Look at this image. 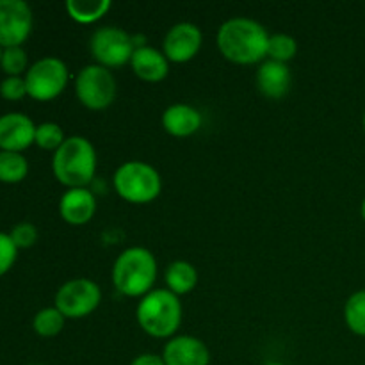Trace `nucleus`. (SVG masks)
Returning a JSON list of instances; mask_svg holds the SVG:
<instances>
[{"mask_svg":"<svg viewBox=\"0 0 365 365\" xmlns=\"http://www.w3.org/2000/svg\"><path fill=\"white\" fill-rule=\"evenodd\" d=\"M221 56L235 64H255L267 57L269 34L252 18H230L217 31Z\"/></svg>","mask_w":365,"mask_h":365,"instance_id":"obj_1","label":"nucleus"},{"mask_svg":"<svg viewBox=\"0 0 365 365\" xmlns=\"http://www.w3.org/2000/svg\"><path fill=\"white\" fill-rule=\"evenodd\" d=\"M53 177L68 189L86 187L96 171V150L89 139L71 135L53 152Z\"/></svg>","mask_w":365,"mask_h":365,"instance_id":"obj_2","label":"nucleus"},{"mask_svg":"<svg viewBox=\"0 0 365 365\" xmlns=\"http://www.w3.org/2000/svg\"><path fill=\"white\" fill-rule=\"evenodd\" d=\"M157 280V260L150 250L132 246L121 252L113 266V284L121 294L141 298L153 291Z\"/></svg>","mask_w":365,"mask_h":365,"instance_id":"obj_3","label":"nucleus"},{"mask_svg":"<svg viewBox=\"0 0 365 365\" xmlns=\"http://www.w3.org/2000/svg\"><path fill=\"white\" fill-rule=\"evenodd\" d=\"M139 327L155 339H170L180 328L182 303L168 289H153L143 296L135 309Z\"/></svg>","mask_w":365,"mask_h":365,"instance_id":"obj_4","label":"nucleus"},{"mask_svg":"<svg viewBox=\"0 0 365 365\" xmlns=\"http://www.w3.org/2000/svg\"><path fill=\"white\" fill-rule=\"evenodd\" d=\"M113 185L125 202L146 205L159 198L163 191V178L152 164L128 160L114 171Z\"/></svg>","mask_w":365,"mask_h":365,"instance_id":"obj_5","label":"nucleus"},{"mask_svg":"<svg viewBox=\"0 0 365 365\" xmlns=\"http://www.w3.org/2000/svg\"><path fill=\"white\" fill-rule=\"evenodd\" d=\"M68 66L59 57H41L31 64L25 73V84H27V95L38 102H50L57 98L66 89Z\"/></svg>","mask_w":365,"mask_h":365,"instance_id":"obj_6","label":"nucleus"},{"mask_svg":"<svg viewBox=\"0 0 365 365\" xmlns=\"http://www.w3.org/2000/svg\"><path fill=\"white\" fill-rule=\"evenodd\" d=\"M75 95L91 110H103L116 98V78L109 68L88 64L75 77Z\"/></svg>","mask_w":365,"mask_h":365,"instance_id":"obj_7","label":"nucleus"},{"mask_svg":"<svg viewBox=\"0 0 365 365\" xmlns=\"http://www.w3.org/2000/svg\"><path fill=\"white\" fill-rule=\"evenodd\" d=\"M135 46L134 38L120 27H100L89 39V50L96 64L103 68H120L130 63Z\"/></svg>","mask_w":365,"mask_h":365,"instance_id":"obj_8","label":"nucleus"},{"mask_svg":"<svg viewBox=\"0 0 365 365\" xmlns=\"http://www.w3.org/2000/svg\"><path fill=\"white\" fill-rule=\"evenodd\" d=\"M102 302V291L89 278L66 282L56 292V309L66 319H82L95 312Z\"/></svg>","mask_w":365,"mask_h":365,"instance_id":"obj_9","label":"nucleus"},{"mask_svg":"<svg viewBox=\"0 0 365 365\" xmlns=\"http://www.w3.org/2000/svg\"><path fill=\"white\" fill-rule=\"evenodd\" d=\"M32 18L31 6L24 0H0V46H21L31 36Z\"/></svg>","mask_w":365,"mask_h":365,"instance_id":"obj_10","label":"nucleus"},{"mask_svg":"<svg viewBox=\"0 0 365 365\" xmlns=\"http://www.w3.org/2000/svg\"><path fill=\"white\" fill-rule=\"evenodd\" d=\"M203 43V34L198 25L180 21L166 32L163 41V53L170 63H187L195 59Z\"/></svg>","mask_w":365,"mask_h":365,"instance_id":"obj_11","label":"nucleus"},{"mask_svg":"<svg viewBox=\"0 0 365 365\" xmlns=\"http://www.w3.org/2000/svg\"><path fill=\"white\" fill-rule=\"evenodd\" d=\"M36 125L27 114L7 113L0 116V150L21 153L34 143Z\"/></svg>","mask_w":365,"mask_h":365,"instance_id":"obj_12","label":"nucleus"},{"mask_svg":"<svg viewBox=\"0 0 365 365\" xmlns=\"http://www.w3.org/2000/svg\"><path fill=\"white\" fill-rule=\"evenodd\" d=\"M163 359L166 365H209L210 351L207 344L192 335L170 339L164 346Z\"/></svg>","mask_w":365,"mask_h":365,"instance_id":"obj_13","label":"nucleus"},{"mask_svg":"<svg viewBox=\"0 0 365 365\" xmlns=\"http://www.w3.org/2000/svg\"><path fill=\"white\" fill-rule=\"evenodd\" d=\"M96 212V198L88 187L66 189L59 202V214L68 225H86Z\"/></svg>","mask_w":365,"mask_h":365,"instance_id":"obj_14","label":"nucleus"},{"mask_svg":"<svg viewBox=\"0 0 365 365\" xmlns=\"http://www.w3.org/2000/svg\"><path fill=\"white\" fill-rule=\"evenodd\" d=\"M292 75L287 64L277 61H264L257 70V88L266 98L280 100L291 89Z\"/></svg>","mask_w":365,"mask_h":365,"instance_id":"obj_15","label":"nucleus"},{"mask_svg":"<svg viewBox=\"0 0 365 365\" xmlns=\"http://www.w3.org/2000/svg\"><path fill=\"white\" fill-rule=\"evenodd\" d=\"M130 66L135 77L145 82H160L170 73V61L166 59V56L160 50L146 45L138 46L134 50Z\"/></svg>","mask_w":365,"mask_h":365,"instance_id":"obj_16","label":"nucleus"},{"mask_svg":"<svg viewBox=\"0 0 365 365\" xmlns=\"http://www.w3.org/2000/svg\"><path fill=\"white\" fill-rule=\"evenodd\" d=\"M203 118L189 103H173L163 113V127L173 138H189L202 128Z\"/></svg>","mask_w":365,"mask_h":365,"instance_id":"obj_17","label":"nucleus"},{"mask_svg":"<svg viewBox=\"0 0 365 365\" xmlns=\"http://www.w3.org/2000/svg\"><path fill=\"white\" fill-rule=\"evenodd\" d=\"M164 280H166L168 291L173 294H189L198 285V271L185 260H175L166 267Z\"/></svg>","mask_w":365,"mask_h":365,"instance_id":"obj_18","label":"nucleus"},{"mask_svg":"<svg viewBox=\"0 0 365 365\" xmlns=\"http://www.w3.org/2000/svg\"><path fill=\"white\" fill-rule=\"evenodd\" d=\"M64 7L71 20L82 25H89L106 16L113 4L109 0H68Z\"/></svg>","mask_w":365,"mask_h":365,"instance_id":"obj_19","label":"nucleus"},{"mask_svg":"<svg viewBox=\"0 0 365 365\" xmlns=\"http://www.w3.org/2000/svg\"><path fill=\"white\" fill-rule=\"evenodd\" d=\"M29 173V163L21 153L2 152L0 150V182L4 184H16L21 182Z\"/></svg>","mask_w":365,"mask_h":365,"instance_id":"obj_20","label":"nucleus"},{"mask_svg":"<svg viewBox=\"0 0 365 365\" xmlns=\"http://www.w3.org/2000/svg\"><path fill=\"white\" fill-rule=\"evenodd\" d=\"M64 321H66V317L56 307H46V309H41L34 316L32 328H34L39 337H56L63 331Z\"/></svg>","mask_w":365,"mask_h":365,"instance_id":"obj_21","label":"nucleus"},{"mask_svg":"<svg viewBox=\"0 0 365 365\" xmlns=\"http://www.w3.org/2000/svg\"><path fill=\"white\" fill-rule=\"evenodd\" d=\"M344 321L353 334L365 337V289L348 298L344 305Z\"/></svg>","mask_w":365,"mask_h":365,"instance_id":"obj_22","label":"nucleus"},{"mask_svg":"<svg viewBox=\"0 0 365 365\" xmlns=\"http://www.w3.org/2000/svg\"><path fill=\"white\" fill-rule=\"evenodd\" d=\"M298 53V41L289 34H278L269 36V43H267V57L277 63L287 64L289 61L294 59Z\"/></svg>","mask_w":365,"mask_h":365,"instance_id":"obj_23","label":"nucleus"},{"mask_svg":"<svg viewBox=\"0 0 365 365\" xmlns=\"http://www.w3.org/2000/svg\"><path fill=\"white\" fill-rule=\"evenodd\" d=\"M64 141H66V138H64L63 128H61L57 123H53V121H45V123L41 125H36L34 143L39 146V148L56 152Z\"/></svg>","mask_w":365,"mask_h":365,"instance_id":"obj_24","label":"nucleus"},{"mask_svg":"<svg viewBox=\"0 0 365 365\" xmlns=\"http://www.w3.org/2000/svg\"><path fill=\"white\" fill-rule=\"evenodd\" d=\"M27 52L21 46H9V48H4L0 68L6 71L7 77H21L24 71L27 73Z\"/></svg>","mask_w":365,"mask_h":365,"instance_id":"obj_25","label":"nucleus"},{"mask_svg":"<svg viewBox=\"0 0 365 365\" xmlns=\"http://www.w3.org/2000/svg\"><path fill=\"white\" fill-rule=\"evenodd\" d=\"M9 235L11 239H13L14 245H16L18 250H25L34 246V242L38 241V228H36L32 223L24 221V223L14 225L13 230L9 232Z\"/></svg>","mask_w":365,"mask_h":365,"instance_id":"obj_26","label":"nucleus"},{"mask_svg":"<svg viewBox=\"0 0 365 365\" xmlns=\"http://www.w3.org/2000/svg\"><path fill=\"white\" fill-rule=\"evenodd\" d=\"M16 255L18 248L13 239H11V235L6 234V232H0V277H4L14 266Z\"/></svg>","mask_w":365,"mask_h":365,"instance_id":"obj_27","label":"nucleus"},{"mask_svg":"<svg viewBox=\"0 0 365 365\" xmlns=\"http://www.w3.org/2000/svg\"><path fill=\"white\" fill-rule=\"evenodd\" d=\"M0 96L9 102H18L27 96V84L25 77H6L0 82Z\"/></svg>","mask_w":365,"mask_h":365,"instance_id":"obj_28","label":"nucleus"},{"mask_svg":"<svg viewBox=\"0 0 365 365\" xmlns=\"http://www.w3.org/2000/svg\"><path fill=\"white\" fill-rule=\"evenodd\" d=\"M130 365H166L164 364L163 355H155V353H143V355L135 356Z\"/></svg>","mask_w":365,"mask_h":365,"instance_id":"obj_29","label":"nucleus"},{"mask_svg":"<svg viewBox=\"0 0 365 365\" xmlns=\"http://www.w3.org/2000/svg\"><path fill=\"white\" fill-rule=\"evenodd\" d=\"M360 214H362V220L365 221V198H364L362 205H360Z\"/></svg>","mask_w":365,"mask_h":365,"instance_id":"obj_30","label":"nucleus"},{"mask_svg":"<svg viewBox=\"0 0 365 365\" xmlns=\"http://www.w3.org/2000/svg\"><path fill=\"white\" fill-rule=\"evenodd\" d=\"M264 365H287V364H282V362H269V364H264Z\"/></svg>","mask_w":365,"mask_h":365,"instance_id":"obj_31","label":"nucleus"},{"mask_svg":"<svg viewBox=\"0 0 365 365\" xmlns=\"http://www.w3.org/2000/svg\"><path fill=\"white\" fill-rule=\"evenodd\" d=\"M362 127H364V132H365V113H364V116H362Z\"/></svg>","mask_w":365,"mask_h":365,"instance_id":"obj_32","label":"nucleus"},{"mask_svg":"<svg viewBox=\"0 0 365 365\" xmlns=\"http://www.w3.org/2000/svg\"><path fill=\"white\" fill-rule=\"evenodd\" d=\"M2 52H4V48H2V46H0V61H2Z\"/></svg>","mask_w":365,"mask_h":365,"instance_id":"obj_33","label":"nucleus"},{"mask_svg":"<svg viewBox=\"0 0 365 365\" xmlns=\"http://www.w3.org/2000/svg\"><path fill=\"white\" fill-rule=\"evenodd\" d=\"M31 365H38V364H31Z\"/></svg>","mask_w":365,"mask_h":365,"instance_id":"obj_34","label":"nucleus"}]
</instances>
